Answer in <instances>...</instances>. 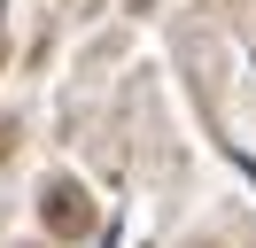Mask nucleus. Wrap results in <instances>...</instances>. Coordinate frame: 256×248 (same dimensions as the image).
<instances>
[{
	"mask_svg": "<svg viewBox=\"0 0 256 248\" xmlns=\"http://www.w3.org/2000/svg\"><path fill=\"white\" fill-rule=\"evenodd\" d=\"M39 217H47V232H62V240H86V232H94V202H86L78 178H54L47 194H39Z\"/></svg>",
	"mask_w": 256,
	"mask_h": 248,
	"instance_id": "f257e3e1",
	"label": "nucleus"
}]
</instances>
